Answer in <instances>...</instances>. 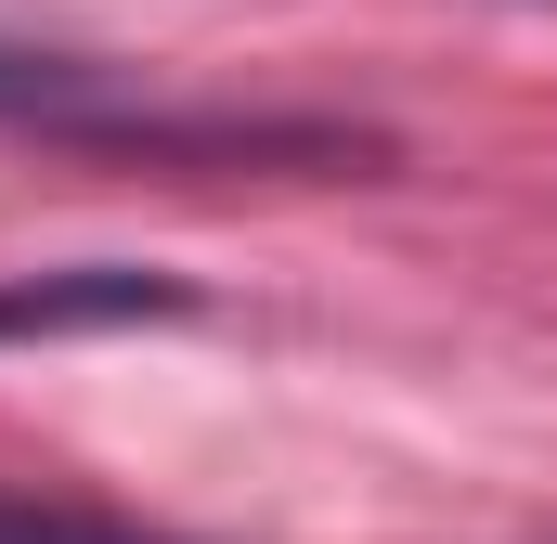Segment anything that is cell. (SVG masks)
<instances>
[{"label":"cell","instance_id":"obj_2","mask_svg":"<svg viewBox=\"0 0 557 544\" xmlns=\"http://www.w3.org/2000/svg\"><path fill=\"white\" fill-rule=\"evenodd\" d=\"M0 544H169V532H131L104 506H52V493H0Z\"/></svg>","mask_w":557,"mask_h":544},{"label":"cell","instance_id":"obj_1","mask_svg":"<svg viewBox=\"0 0 557 544\" xmlns=\"http://www.w3.org/2000/svg\"><path fill=\"white\" fill-rule=\"evenodd\" d=\"M26 118H91V65L13 52V39H0V131H26Z\"/></svg>","mask_w":557,"mask_h":544}]
</instances>
